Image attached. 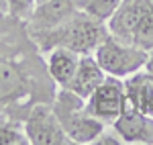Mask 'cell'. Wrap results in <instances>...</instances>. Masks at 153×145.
Listing matches in <instances>:
<instances>
[{"label": "cell", "instance_id": "cell-17", "mask_svg": "<svg viewBox=\"0 0 153 145\" xmlns=\"http://www.w3.org/2000/svg\"><path fill=\"white\" fill-rule=\"evenodd\" d=\"M0 10H6V0H0Z\"/></svg>", "mask_w": 153, "mask_h": 145}, {"label": "cell", "instance_id": "cell-16", "mask_svg": "<svg viewBox=\"0 0 153 145\" xmlns=\"http://www.w3.org/2000/svg\"><path fill=\"white\" fill-rule=\"evenodd\" d=\"M145 70L149 74H153V49L149 51V59H147V63H145Z\"/></svg>", "mask_w": 153, "mask_h": 145}, {"label": "cell", "instance_id": "cell-5", "mask_svg": "<svg viewBox=\"0 0 153 145\" xmlns=\"http://www.w3.org/2000/svg\"><path fill=\"white\" fill-rule=\"evenodd\" d=\"M31 145H71L70 135L61 127L51 102H37L23 121Z\"/></svg>", "mask_w": 153, "mask_h": 145}, {"label": "cell", "instance_id": "cell-11", "mask_svg": "<svg viewBox=\"0 0 153 145\" xmlns=\"http://www.w3.org/2000/svg\"><path fill=\"white\" fill-rule=\"evenodd\" d=\"M125 94L137 110L153 117V74L141 70L125 78Z\"/></svg>", "mask_w": 153, "mask_h": 145}, {"label": "cell", "instance_id": "cell-9", "mask_svg": "<svg viewBox=\"0 0 153 145\" xmlns=\"http://www.w3.org/2000/svg\"><path fill=\"white\" fill-rule=\"evenodd\" d=\"M104 78H106V72L100 68V63L94 57V53H84V55H80L78 70L74 74L71 82L68 84V88L86 100L98 86L104 82Z\"/></svg>", "mask_w": 153, "mask_h": 145}, {"label": "cell", "instance_id": "cell-4", "mask_svg": "<svg viewBox=\"0 0 153 145\" xmlns=\"http://www.w3.org/2000/svg\"><path fill=\"white\" fill-rule=\"evenodd\" d=\"M94 57L98 59L100 68L106 72V76L125 80L133 74L145 70L149 51L137 47V45H131V43H125V41H118L117 37L108 33L106 39L96 47Z\"/></svg>", "mask_w": 153, "mask_h": 145}, {"label": "cell", "instance_id": "cell-13", "mask_svg": "<svg viewBox=\"0 0 153 145\" xmlns=\"http://www.w3.org/2000/svg\"><path fill=\"white\" fill-rule=\"evenodd\" d=\"M78 8L86 14H90L96 21L108 23V19L114 14V10L118 8L120 0H76Z\"/></svg>", "mask_w": 153, "mask_h": 145}, {"label": "cell", "instance_id": "cell-15", "mask_svg": "<svg viewBox=\"0 0 153 145\" xmlns=\"http://www.w3.org/2000/svg\"><path fill=\"white\" fill-rule=\"evenodd\" d=\"M37 6V0H6V12L19 19V21H29Z\"/></svg>", "mask_w": 153, "mask_h": 145}, {"label": "cell", "instance_id": "cell-6", "mask_svg": "<svg viewBox=\"0 0 153 145\" xmlns=\"http://www.w3.org/2000/svg\"><path fill=\"white\" fill-rule=\"evenodd\" d=\"M127 94H125V80L106 76L104 82L86 98V110L96 117L104 125H112L118 119V115L125 109Z\"/></svg>", "mask_w": 153, "mask_h": 145}, {"label": "cell", "instance_id": "cell-3", "mask_svg": "<svg viewBox=\"0 0 153 145\" xmlns=\"http://www.w3.org/2000/svg\"><path fill=\"white\" fill-rule=\"evenodd\" d=\"M51 106L61 127L70 135L71 143H94V139L108 127L86 110V100L70 88H57Z\"/></svg>", "mask_w": 153, "mask_h": 145}, {"label": "cell", "instance_id": "cell-10", "mask_svg": "<svg viewBox=\"0 0 153 145\" xmlns=\"http://www.w3.org/2000/svg\"><path fill=\"white\" fill-rule=\"evenodd\" d=\"M78 63H80V53H76L71 49L53 47L51 51L45 53L47 72L59 88H68V84L71 82L74 74L78 70Z\"/></svg>", "mask_w": 153, "mask_h": 145}, {"label": "cell", "instance_id": "cell-14", "mask_svg": "<svg viewBox=\"0 0 153 145\" xmlns=\"http://www.w3.org/2000/svg\"><path fill=\"white\" fill-rule=\"evenodd\" d=\"M29 143L21 121L0 119V145H25Z\"/></svg>", "mask_w": 153, "mask_h": 145}, {"label": "cell", "instance_id": "cell-1", "mask_svg": "<svg viewBox=\"0 0 153 145\" xmlns=\"http://www.w3.org/2000/svg\"><path fill=\"white\" fill-rule=\"evenodd\" d=\"M57 88L25 21L0 10V119L23 123L37 102H53Z\"/></svg>", "mask_w": 153, "mask_h": 145}, {"label": "cell", "instance_id": "cell-12", "mask_svg": "<svg viewBox=\"0 0 153 145\" xmlns=\"http://www.w3.org/2000/svg\"><path fill=\"white\" fill-rule=\"evenodd\" d=\"M131 43L145 49V51H151L153 49V0L149 2V6L141 14L139 23H137L135 31H133Z\"/></svg>", "mask_w": 153, "mask_h": 145}, {"label": "cell", "instance_id": "cell-8", "mask_svg": "<svg viewBox=\"0 0 153 145\" xmlns=\"http://www.w3.org/2000/svg\"><path fill=\"white\" fill-rule=\"evenodd\" d=\"M76 10H78L76 0H45V2H39L35 6V10H33V14H31V19L25 23L27 31H29L31 37L45 33L49 29L57 27L59 23H63Z\"/></svg>", "mask_w": 153, "mask_h": 145}, {"label": "cell", "instance_id": "cell-2", "mask_svg": "<svg viewBox=\"0 0 153 145\" xmlns=\"http://www.w3.org/2000/svg\"><path fill=\"white\" fill-rule=\"evenodd\" d=\"M106 35H108L106 23L96 21L78 8L57 27L49 29L45 33H39L31 39L37 43L41 53H47L53 47H65L84 55V53H94L96 47L106 39Z\"/></svg>", "mask_w": 153, "mask_h": 145}, {"label": "cell", "instance_id": "cell-7", "mask_svg": "<svg viewBox=\"0 0 153 145\" xmlns=\"http://www.w3.org/2000/svg\"><path fill=\"white\" fill-rule=\"evenodd\" d=\"M112 131L120 137L123 143H141L153 145V117L137 110L129 100L112 125Z\"/></svg>", "mask_w": 153, "mask_h": 145}, {"label": "cell", "instance_id": "cell-18", "mask_svg": "<svg viewBox=\"0 0 153 145\" xmlns=\"http://www.w3.org/2000/svg\"><path fill=\"white\" fill-rule=\"evenodd\" d=\"M39 2H45V0H37V4H39Z\"/></svg>", "mask_w": 153, "mask_h": 145}]
</instances>
